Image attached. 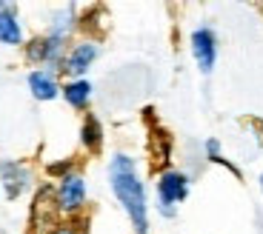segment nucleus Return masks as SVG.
Returning <instances> with one entry per match:
<instances>
[{"label":"nucleus","mask_w":263,"mask_h":234,"mask_svg":"<svg viewBox=\"0 0 263 234\" xmlns=\"http://www.w3.org/2000/svg\"><path fill=\"white\" fill-rule=\"evenodd\" d=\"M86 203V180L80 174H69L60 180V189H58V206L60 211H69V215H78Z\"/></svg>","instance_id":"obj_6"},{"label":"nucleus","mask_w":263,"mask_h":234,"mask_svg":"<svg viewBox=\"0 0 263 234\" xmlns=\"http://www.w3.org/2000/svg\"><path fill=\"white\" fill-rule=\"evenodd\" d=\"M58 234H74V231H72V226L66 223V226H60V228H58Z\"/></svg>","instance_id":"obj_16"},{"label":"nucleus","mask_w":263,"mask_h":234,"mask_svg":"<svg viewBox=\"0 0 263 234\" xmlns=\"http://www.w3.org/2000/svg\"><path fill=\"white\" fill-rule=\"evenodd\" d=\"M0 186H3L9 200H17L32 186V171H29V166H23L17 160H3L0 163Z\"/></svg>","instance_id":"obj_4"},{"label":"nucleus","mask_w":263,"mask_h":234,"mask_svg":"<svg viewBox=\"0 0 263 234\" xmlns=\"http://www.w3.org/2000/svg\"><path fill=\"white\" fill-rule=\"evenodd\" d=\"M80 143L92 154H98L100 146H103V126H100V120L95 114H86L83 126H80Z\"/></svg>","instance_id":"obj_10"},{"label":"nucleus","mask_w":263,"mask_h":234,"mask_svg":"<svg viewBox=\"0 0 263 234\" xmlns=\"http://www.w3.org/2000/svg\"><path fill=\"white\" fill-rule=\"evenodd\" d=\"M46 57H49V43H46V37L29 40V46H26V60H29V63H46Z\"/></svg>","instance_id":"obj_14"},{"label":"nucleus","mask_w":263,"mask_h":234,"mask_svg":"<svg viewBox=\"0 0 263 234\" xmlns=\"http://www.w3.org/2000/svg\"><path fill=\"white\" fill-rule=\"evenodd\" d=\"M58 228H60L58 191L46 183L34 191L32 211H29V234H58Z\"/></svg>","instance_id":"obj_2"},{"label":"nucleus","mask_w":263,"mask_h":234,"mask_svg":"<svg viewBox=\"0 0 263 234\" xmlns=\"http://www.w3.org/2000/svg\"><path fill=\"white\" fill-rule=\"evenodd\" d=\"M206 157H209L212 163H220V166H223V169H229L232 174H235L237 180H240V169H237L235 163H229V160H226L223 154H220V143H217L215 137H212V140H206Z\"/></svg>","instance_id":"obj_13"},{"label":"nucleus","mask_w":263,"mask_h":234,"mask_svg":"<svg viewBox=\"0 0 263 234\" xmlns=\"http://www.w3.org/2000/svg\"><path fill=\"white\" fill-rule=\"evenodd\" d=\"M189 197V177L183 171L163 169L158 177V208L163 217H175V206Z\"/></svg>","instance_id":"obj_3"},{"label":"nucleus","mask_w":263,"mask_h":234,"mask_svg":"<svg viewBox=\"0 0 263 234\" xmlns=\"http://www.w3.org/2000/svg\"><path fill=\"white\" fill-rule=\"evenodd\" d=\"M192 57H195L197 69L203 74H209L215 69V60H217V40L215 32L209 26H200L192 32Z\"/></svg>","instance_id":"obj_5"},{"label":"nucleus","mask_w":263,"mask_h":234,"mask_svg":"<svg viewBox=\"0 0 263 234\" xmlns=\"http://www.w3.org/2000/svg\"><path fill=\"white\" fill-rule=\"evenodd\" d=\"M169 154H172V137L158 129L152 134V157H155V163H169Z\"/></svg>","instance_id":"obj_12"},{"label":"nucleus","mask_w":263,"mask_h":234,"mask_svg":"<svg viewBox=\"0 0 263 234\" xmlns=\"http://www.w3.org/2000/svg\"><path fill=\"white\" fill-rule=\"evenodd\" d=\"M29 89L37 100H54L60 94V86L52 72H32L29 74Z\"/></svg>","instance_id":"obj_9"},{"label":"nucleus","mask_w":263,"mask_h":234,"mask_svg":"<svg viewBox=\"0 0 263 234\" xmlns=\"http://www.w3.org/2000/svg\"><path fill=\"white\" fill-rule=\"evenodd\" d=\"M95 57H98V46H95V43H78L72 52L66 54L63 72L72 74L74 80H80V74H86V72H89V66L95 63Z\"/></svg>","instance_id":"obj_7"},{"label":"nucleus","mask_w":263,"mask_h":234,"mask_svg":"<svg viewBox=\"0 0 263 234\" xmlns=\"http://www.w3.org/2000/svg\"><path fill=\"white\" fill-rule=\"evenodd\" d=\"M72 166H74V160H69V157H66V160H60V163H49L46 174L49 177H60V180H63V177L72 174Z\"/></svg>","instance_id":"obj_15"},{"label":"nucleus","mask_w":263,"mask_h":234,"mask_svg":"<svg viewBox=\"0 0 263 234\" xmlns=\"http://www.w3.org/2000/svg\"><path fill=\"white\" fill-rule=\"evenodd\" d=\"M109 183L112 191L118 197V203L123 206V211L129 215L132 226L138 234H149V203H146V189L138 177V166L129 154H115L109 163Z\"/></svg>","instance_id":"obj_1"},{"label":"nucleus","mask_w":263,"mask_h":234,"mask_svg":"<svg viewBox=\"0 0 263 234\" xmlns=\"http://www.w3.org/2000/svg\"><path fill=\"white\" fill-rule=\"evenodd\" d=\"M14 3H0V43L6 46H20L23 40V29H20L17 17H14Z\"/></svg>","instance_id":"obj_8"},{"label":"nucleus","mask_w":263,"mask_h":234,"mask_svg":"<svg viewBox=\"0 0 263 234\" xmlns=\"http://www.w3.org/2000/svg\"><path fill=\"white\" fill-rule=\"evenodd\" d=\"M60 91H63L66 103L72 106V109H86L89 98H92V83H86V80H69Z\"/></svg>","instance_id":"obj_11"},{"label":"nucleus","mask_w":263,"mask_h":234,"mask_svg":"<svg viewBox=\"0 0 263 234\" xmlns=\"http://www.w3.org/2000/svg\"><path fill=\"white\" fill-rule=\"evenodd\" d=\"M260 191H263V174H260Z\"/></svg>","instance_id":"obj_17"}]
</instances>
